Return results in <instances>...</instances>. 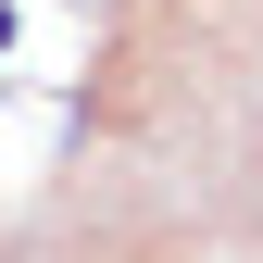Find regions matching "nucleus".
Returning a JSON list of instances; mask_svg holds the SVG:
<instances>
[{
  "instance_id": "1",
  "label": "nucleus",
  "mask_w": 263,
  "mask_h": 263,
  "mask_svg": "<svg viewBox=\"0 0 263 263\" xmlns=\"http://www.w3.org/2000/svg\"><path fill=\"white\" fill-rule=\"evenodd\" d=\"M0 50H13V0H0Z\"/></svg>"
}]
</instances>
